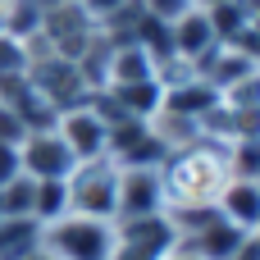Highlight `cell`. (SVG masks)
<instances>
[{
	"instance_id": "6",
	"label": "cell",
	"mask_w": 260,
	"mask_h": 260,
	"mask_svg": "<svg viewBox=\"0 0 260 260\" xmlns=\"http://www.w3.org/2000/svg\"><path fill=\"white\" fill-rule=\"evenodd\" d=\"M165 192H160V169H119V201H114V224L137 219V215H160Z\"/></svg>"
},
{
	"instance_id": "7",
	"label": "cell",
	"mask_w": 260,
	"mask_h": 260,
	"mask_svg": "<svg viewBox=\"0 0 260 260\" xmlns=\"http://www.w3.org/2000/svg\"><path fill=\"white\" fill-rule=\"evenodd\" d=\"M169 27H174V55H178L183 64H192V69H201V64L219 50V37H215V27H210V18H206L201 5H192V9H187L183 18H174Z\"/></svg>"
},
{
	"instance_id": "14",
	"label": "cell",
	"mask_w": 260,
	"mask_h": 260,
	"mask_svg": "<svg viewBox=\"0 0 260 260\" xmlns=\"http://www.w3.org/2000/svg\"><path fill=\"white\" fill-rule=\"evenodd\" d=\"M32 201H37V178L18 174L0 187V210L5 219H32Z\"/></svg>"
},
{
	"instance_id": "20",
	"label": "cell",
	"mask_w": 260,
	"mask_h": 260,
	"mask_svg": "<svg viewBox=\"0 0 260 260\" xmlns=\"http://www.w3.org/2000/svg\"><path fill=\"white\" fill-rule=\"evenodd\" d=\"M197 5H201V9H206V5H224V0H197Z\"/></svg>"
},
{
	"instance_id": "17",
	"label": "cell",
	"mask_w": 260,
	"mask_h": 260,
	"mask_svg": "<svg viewBox=\"0 0 260 260\" xmlns=\"http://www.w3.org/2000/svg\"><path fill=\"white\" fill-rule=\"evenodd\" d=\"M160 260H206V256H197V251H192L187 242H178V247H169V251H165Z\"/></svg>"
},
{
	"instance_id": "11",
	"label": "cell",
	"mask_w": 260,
	"mask_h": 260,
	"mask_svg": "<svg viewBox=\"0 0 260 260\" xmlns=\"http://www.w3.org/2000/svg\"><path fill=\"white\" fill-rule=\"evenodd\" d=\"M242 238L247 233H238L233 224H224V219H215V224H206L201 233H192V238H183L197 256H206V260H233V251L242 247Z\"/></svg>"
},
{
	"instance_id": "4",
	"label": "cell",
	"mask_w": 260,
	"mask_h": 260,
	"mask_svg": "<svg viewBox=\"0 0 260 260\" xmlns=\"http://www.w3.org/2000/svg\"><path fill=\"white\" fill-rule=\"evenodd\" d=\"M18 169L27 178H69L78 169V155L69 151V142L55 133V128H37V133H23L18 142Z\"/></svg>"
},
{
	"instance_id": "21",
	"label": "cell",
	"mask_w": 260,
	"mask_h": 260,
	"mask_svg": "<svg viewBox=\"0 0 260 260\" xmlns=\"http://www.w3.org/2000/svg\"><path fill=\"white\" fill-rule=\"evenodd\" d=\"M256 183H260V169H256Z\"/></svg>"
},
{
	"instance_id": "10",
	"label": "cell",
	"mask_w": 260,
	"mask_h": 260,
	"mask_svg": "<svg viewBox=\"0 0 260 260\" xmlns=\"http://www.w3.org/2000/svg\"><path fill=\"white\" fill-rule=\"evenodd\" d=\"M155 78V59L137 46V41H114L110 59H105V87H123V82H151Z\"/></svg>"
},
{
	"instance_id": "8",
	"label": "cell",
	"mask_w": 260,
	"mask_h": 260,
	"mask_svg": "<svg viewBox=\"0 0 260 260\" xmlns=\"http://www.w3.org/2000/svg\"><path fill=\"white\" fill-rule=\"evenodd\" d=\"M114 238H119V242H133V247H142V251H151V256H165L169 247H178V233H174L169 210H160V215H137V219H119V224H114Z\"/></svg>"
},
{
	"instance_id": "15",
	"label": "cell",
	"mask_w": 260,
	"mask_h": 260,
	"mask_svg": "<svg viewBox=\"0 0 260 260\" xmlns=\"http://www.w3.org/2000/svg\"><path fill=\"white\" fill-rule=\"evenodd\" d=\"M69 5H73V9H82L91 23H105V18H110V14H119L128 0H69Z\"/></svg>"
},
{
	"instance_id": "9",
	"label": "cell",
	"mask_w": 260,
	"mask_h": 260,
	"mask_svg": "<svg viewBox=\"0 0 260 260\" xmlns=\"http://www.w3.org/2000/svg\"><path fill=\"white\" fill-rule=\"evenodd\" d=\"M215 210H219V219L233 224L238 233H251L260 224V183L256 178H229V187L219 192Z\"/></svg>"
},
{
	"instance_id": "19",
	"label": "cell",
	"mask_w": 260,
	"mask_h": 260,
	"mask_svg": "<svg viewBox=\"0 0 260 260\" xmlns=\"http://www.w3.org/2000/svg\"><path fill=\"white\" fill-rule=\"evenodd\" d=\"M247 238H251V242H256V247H260V224H256V229H251V233H247Z\"/></svg>"
},
{
	"instance_id": "22",
	"label": "cell",
	"mask_w": 260,
	"mask_h": 260,
	"mask_svg": "<svg viewBox=\"0 0 260 260\" xmlns=\"http://www.w3.org/2000/svg\"><path fill=\"white\" fill-rule=\"evenodd\" d=\"M0 219H5V210H0Z\"/></svg>"
},
{
	"instance_id": "5",
	"label": "cell",
	"mask_w": 260,
	"mask_h": 260,
	"mask_svg": "<svg viewBox=\"0 0 260 260\" xmlns=\"http://www.w3.org/2000/svg\"><path fill=\"white\" fill-rule=\"evenodd\" d=\"M55 133L69 142V151L78 155V165H82V160H101V155H110V123L91 110V101L64 110V114L55 119Z\"/></svg>"
},
{
	"instance_id": "1",
	"label": "cell",
	"mask_w": 260,
	"mask_h": 260,
	"mask_svg": "<svg viewBox=\"0 0 260 260\" xmlns=\"http://www.w3.org/2000/svg\"><path fill=\"white\" fill-rule=\"evenodd\" d=\"M233 165H229V146L197 137L187 146H174L160 165V192H165V210H197V206H215L219 192L229 187Z\"/></svg>"
},
{
	"instance_id": "12",
	"label": "cell",
	"mask_w": 260,
	"mask_h": 260,
	"mask_svg": "<svg viewBox=\"0 0 260 260\" xmlns=\"http://www.w3.org/2000/svg\"><path fill=\"white\" fill-rule=\"evenodd\" d=\"M41 247L37 219H0V260H27Z\"/></svg>"
},
{
	"instance_id": "16",
	"label": "cell",
	"mask_w": 260,
	"mask_h": 260,
	"mask_svg": "<svg viewBox=\"0 0 260 260\" xmlns=\"http://www.w3.org/2000/svg\"><path fill=\"white\" fill-rule=\"evenodd\" d=\"M23 169H18V146L14 142H0V187L9 183V178H18Z\"/></svg>"
},
{
	"instance_id": "13",
	"label": "cell",
	"mask_w": 260,
	"mask_h": 260,
	"mask_svg": "<svg viewBox=\"0 0 260 260\" xmlns=\"http://www.w3.org/2000/svg\"><path fill=\"white\" fill-rule=\"evenodd\" d=\"M64 215H73V206H69V178H41L37 183V201H32V219L37 224H55Z\"/></svg>"
},
{
	"instance_id": "3",
	"label": "cell",
	"mask_w": 260,
	"mask_h": 260,
	"mask_svg": "<svg viewBox=\"0 0 260 260\" xmlns=\"http://www.w3.org/2000/svg\"><path fill=\"white\" fill-rule=\"evenodd\" d=\"M114 201H119V165L110 155L82 160L69 174V206H73V215H91V219H110L114 224Z\"/></svg>"
},
{
	"instance_id": "18",
	"label": "cell",
	"mask_w": 260,
	"mask_h": 260,
	"mask_svg": "<svg viewBox=\"0 0 260 260\" xmlns=\"http://www.w3.org/2000/svg\"><path fill=\"white\" fill-rule=\"evenodd\" d=\"M27 260H55V256H50L46 247H37V251H32V256H27Z\"/></svg>"
},
{
	"instance_id": "2",
	"label": "cell",
	"mask_w": 260,
	"mask_h": 260,
	"mask_svg": "<svg viewBox=\"0 0 260 260\" xmlns=\"http://www.w3.org/2000/svg\"><path fill=\"white\" fill-rule=\"evenodd\" d=\"M41 247L55 260H110L114 224L91 215H64L55 224H41Z\"/></svg>"
}]
</instances>
